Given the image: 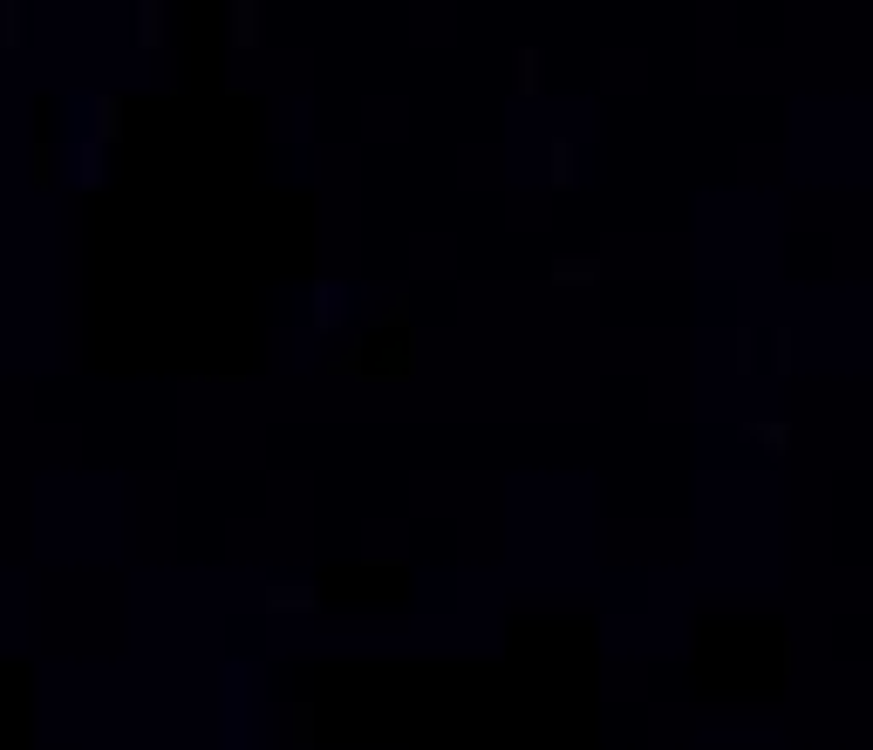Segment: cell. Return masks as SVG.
<instances>
[{"instance_id":"1","label":"cell","mask_w":873,"mask_h":750,"mask_svg":"<svg viewBox=\"0 0 873 750\" xmlns=\"http://www.w3.org/2000/svg\"><path fill=\"white\" fill-rule=\"evenodd\" d=\"M553 185H560V191L573 185V150L567 144H553Z\"/></svg>"},{"instance_id":"2","label":"cell","mask_w":873,"mask_h":750,"mask_svg":"<svg viewBox=\"0 0 873 750\" xmlns=\"http://www.w3.org/2000/svg\"><path fill=\"white\" fill-rule=\"evenodd\" d=\"M751 437H758V444H771V450H785V444H792V430H785V423H758Z\"/></svg>"},{"instance_id":"3","label":"cell","mask_w":873,"mask_h":750,"mask_svg":"<svg viewBox=\"0 0 873 750\" xmlns=\"http://www.w3.org/2000/svg\"><path fill=\"white\" fill-rule=\"evenodd\" d=\"M553 273H560V280H594L601 266H594V260H560V266H553Z\"/></svg>"}]
</instances>
